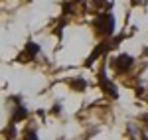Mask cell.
Listing matches in <instances>:
<instances>
[{
    "label": "cell",
    "mask_w": 148,
    "mask_h": 140,
    "mask_svg": "<svg viewBox=\"0 0 148 140\" xmlns=\"http://www.w3.org/2000/svg\"><path fill=\"white\" fill-rule=\"evenodd\" d=\"M97 30L99 34H113L114 30V20H113V14H101L97 16Z\"/></svg>",
    "instance_id": "1"
},
{
    "label": "cell",
    "mask_w": 148,
    "mask_h": 140,
    "mask_svg": "<svg viewBox=\"0 0 148 140\" xmlns=\"http://www.w3.org/2000/svg\"><path fill=\"white\" fill-rule=\"evenodd\" d=\"M130 65H132V57H130V55H121L119 59H114V61H113V67L116 71H123L125 67L128 69Z\"/></svg>",
    "instance_id": "2"
}]
</instances>
